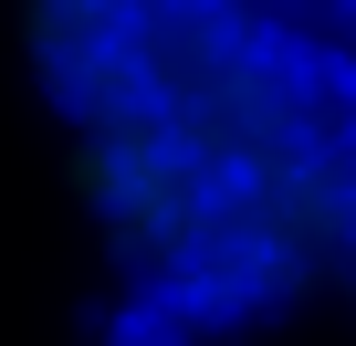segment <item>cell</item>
Instances as JSON below:
<instances>
[{"instance_id":"6da1fadb","label":"cell","mask_w":356,"mask_h":346,"mask_svg":"<svg viewBox=\"0 0 356 346\" xmlns=\"http://www.w3.org/2000/svg\"><path fill=\"white\" fill-rule=\"evenodd\" d=\"M95 262L157 325L356 294V74L293 0H11Z\"/></svg>"}]
</instances>
